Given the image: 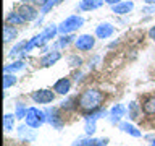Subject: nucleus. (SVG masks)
Listing matches in <instances>:
<instances>
[{
	"mask_svg": "<svg viewBox=\"0 0 155 146\" xmlns=\"http://www.w3.org/2000/svg\"><path fill=\"white\" fill-rule=\"evenodd\" d=\"M104 102V92L99 89H86L78 99V104L82 110L92 112L95 109H99Z\"/></svg>",
	"mask_w": 155,
	"mask_h": 146,
	"instance_id": "f257e3e1",
	"label": "nucleus"
},
{
	"mask_svg": "<svg viewBox=\"0 0 155 146\" xmlns=\"http://www.w3.org/2000/svg\"><path fill=\"white\" fill-rule=\"evenodd\" d=\"M102 2H104V0H82L81 8H84V10H92V8L100 7Z\"/></svg>",
	"mask_w": 155,
	"mask_h": 146,
	"instance_id": "9b49d317",
	"label": "nucleus"
},
{
	"mask_svg": "<svg viewBox=\"0 0 155 146\" xmlns=\"http://www.w3.org/2000/svg\"><path fill=\"white\" fill-rule=\"evenodd\" d=\"M71 88V81L68 80V78H61V80H58L55 83V86H53V89L57 92H60V94H66L68 91H70Z\"/></svg>",
	"mask_w": 155,
	"mask_h": 146,
	"instance_id": "423d86ee",
	"label": "nucleus"
},
{
	"mask_svg": "<svg viewBox=\"0 0 155 146\" xmlns=\"http://www.w3.org/2000/svg\"><path fill=\"white\" fill-rule=\"evenodd\" d=\"M58 58H60V54L58 52H52V54H48V55H45L42 58V65L44 67H50V65H53Z\"/></svg>",
	"mask_w": 155,
	"mask_h": 146,
	"instance_id": "1a4fd4ad",
	"label": "nucleus"
},
{
	"mask_svg": "<svg viewBox=\"0 0 155 146\" xmlns=\"http://www.w3.org/2000/svg\"><path fill=\"white\" fill-rule=\"evenodd\" d=\"M145 2H149V3H153V2H155V0H145Z\"/></svg>",
	"mask_w": 155,
	"mask_h": 146,
	"instance_id": "aec40b11",
	"label": "nucleus"
},
{
	"mask_svg": "<svg viewBox=\"0 0 155 146\" xmlns=\"http://www.w3.org/2000/svg\"><path fill=\"white\" fill-rule=\"evenodd\" d=\"M149 36H150V37H152L153 41H155V26H153V28H152V29H150V31H149Z\"/></svg>",
	"mask_w": 155,
	"mask_h": 146,
	"instance_id": "a211bd4d",
	"label": "nucleus"
},
{
	"mask_svg": "<svg viewBox=\"0 0 155 146\" xmlns=\"http://www.w3.org/2000/svg\"><path fill=\"white\" fill-rule=\"evenodd\" d=\"M82 23H84V19L81 16H70L68 19H65V21L61 23V26L58 28V31L60 33H71V31H74V29L81 28Z\"/></svg>",
	"mask_w": 155,
	"mask_h": 146,
	"instance_id": "f03ea898",
	"label": "nucleus"
},
{
	"mask_svg": "<svg viewBox=\"0 0 155 146\" xmlns=\"http://www.w3.org/2000/svg\"><path fill=\"white\" fill-rule=\"evenodd\" d=\"M12 128V115H5V130H10Z\"/></svg>",
	"mask_w": 155,
	"mask_h": 146,
	"instance_id": "4468645a",
	"label": "nucleus"
},
{
	"mask_svg": "<svg viewBox=\"0 0 155 146\" xmlns=\"http://www.w3.org/2000/svg\"><path fill=\"white\" fill-rule=\"evenodd\" d=\"M97 36L99 37H102V39H105V37H108V36H111V33H113V26L111 24H108V23H104V24H99L97 26Z\"/></svg>",
	"mask_w": 155,
	"mask_h": 146,
	"instance_id": "0eeeda50",
	"label": "nucleus"
},
{
	"mask_svg": "<svg viewBox=\"0 0 155 146\" xmlns=\"http://www.w3.org/2000/svg\"><path fill=\"white\" fill-rule=\"evenodd\" d=\"M142 110H144L147 115H153V114H155V97H150V99H147V101L144 102Z\"/></svg>",
	"mask_w": 155,
	"mask_h": 146,
	"instance_id": "9d476101",
	"label": "nucleus"
},
{
	"mask_svg": "<svg viewBox=\"0 0 155 146\" xmlns=\"http://www.w3.org/2000/svg\"><path fill=\"white\" fill-rule=\"evenodd\" d=\"M107 3H110V5H116V3H120L121 0H105Z\"/></svg>",
	"mask_w": 155,
	"mask_h": 146,
	"instance_id": "6ab92c4d",
	"label": "nucleus"
},
{
	"mask_svg": "<svg viewBox=\"0 0 155 146\" xmlns=\"http://www.w3.org/2000/svg\"><path fill=\"white\" fill-rule=\"evenodd\" d=\"M76 47L79 49V50H91L92 47H94L95 44V39L91 36V34H82V36H79L74 41Z\"/></svg>",
	"mask_w": 155,
	"mask_h": 146,
	"instance_id": "7ed1b4c3",
	"label": "nucleus"
},
{
	"mask_svg": "<svg viewBox=\"0 0 155 146\" xmlns=\"http://www.w3.org/2000/svg\"><path fill=\"white\" fill-rule=\"evenodd\" d=\"M134 7V3L133 2H123V3H116L113 5V12L115 13H118V15H124V13H129L131 10H133Z\"/></svg>",
	"mask_w": 155,
	"mask_h": 146,
	"instance_id": "6e6552de",
	"label": "nucleus"
},
{
	"mask_svg": "<svg viewBox=\"0 0 155 146\" xmlns=\"http://www.w3.org/2000/svg\"><path fill=\"white\" fill-rule=\"evenodd\" d=\"M70 63H71V67H76V65H79V63H81V58H76V57H73L71 60H70Z\"/></svg>",
	"mask_w": 155,
	"mask_h": 146,
	"instance_id": "dca6fc26",
	"label": "nucleus"
},
{
	"mask_svg": "<svg viewBox=\"0 0 155 146\" xmlns=\"http://www.w3.org/2000/svg\"><path fill=\"white\" fill-rule=\"evenodd\" d=\"M16 80H15V76H10V75H7L5 76V88H8L10 85H12V83H15Z\"/></svg>",
	"mask_w": 155,
	"mask_h": 146,
	"instance_id": "2eb2a0df",
	"label": "nucleus"
},
{
	"mask_svg": "<svg viewBox=\"0 0 155 146\" xmlns=\"http://www.w3.org/2000/svg\"><path fill=\"white\" fill-rule=\"evenodd\" d=\"M24 19L21 18V15L19 13H10L8 15V23H13V24H19V23H23Z\"/></svg>",
	"mask_w": 155,
	"mask_h": 146,
	"instance_id": "ddd939ff",
	"label": "nucleus"
},
{
	"mask_svg": "<svg viewBox=\"0 0 155 146\" xmlns=\"http://www.w3.org/2000/svg\"><path fill=\"white\" fill-rule=\"evenodd\" d=\"M32 99L36 102H41V104H45V102H50L53 99V92L48 89H41L32 92Z\"/></svg>",
	"mask_w": 155,
	"mask_h": 146,
	"instance_id": "39448f33",
	"label": "nucleus"
},
{
	"mask_svg": "<svg viewBox=\"0 0 155 146\" xmlns=\"http://www.w3.org/2000/svg\"><path fill=\"white\" fill-rule=\"evenodd\" d=\"M18 13L21 15V18L24 21H32V19H36V16H37V10L34 7H31V5H21L18 10Z\"/></svg>",
	"mask_w": 155,
	"mask_h": 146,
	"instance_id": "20e7f679",
	"label": "nucleus"
},
{
	"mask_svg": "<svg viewBox=\"0 0 155 146\" xmlns=\"http://www.w3.org/2000/svg\"><path fill=\"white\" fill-rule=\"evenodd\" d=\"M71 39H74V37H63L61 41H60V46H68V44H70V41Z\"/></svg>",
	"mask_w": 155,
	"mask_h": 146,
	"instance_id": "f3484780",
	"label": "nucleus"
},
{
	"mask_svg": "<svg viewBox=\"0 0 155 146\" xmlns=\"http://www.w3.org/2000/svg\"><path fill=\"white\" fill-rule=\"evenodd\" d=\"M16 37V29H13L12 26H5L3 29V41L5 42H10Z\"/></svg>",
	"mask_w": 155,
	"mask_h": 146,
	"instance_id": "f8f14e48",
	"label": "nucleus"
}]
</instances>
